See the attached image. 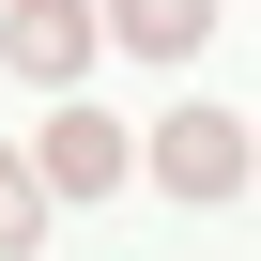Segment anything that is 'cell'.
<instances>
[{
  "instance_id": "cell-4",
  "label": "cell",
  "mask_w": 261,
  "mask_h": 261,
  "mask_svg": "<svg viewBox=\"0 0 261 261\" xmlns=\"http://www.w3.org/2000/svg\"><path fill=\"white\" fill-rule=\"evenodd\" d=\"M92 31H123L139 62H200V31H215V0H108Z\"/></svg>"
},
{
  "instance_id": "cell-5",
  "label": "cell",
  "mask_w": 261,
  "mask_h": 261,
  "mask_svg": "<svg viewBox=\"0 0 261 261\" xmlns=\"http://www.w3.org/2000/svg\"><path fill=\"white\" fill-rule=\"evenodd\" d=\"M46 215H62L46 169H31V154H0V246H46Z\"/></svg>"
},
{
  "instance_id": "cell-2",
  "label": "cell",
  "mask_w": 261,
  "mask_h": 261,
  "mask_svg": "<svg viewBox=\"0 0 261 261\" xmlns=\"http://www.w3.org/2000/svg\"><path fill=\"white\" fill-rule=\"evenodd\" d=\"M31 169H46V200H108L123 169H139V139H123L108 108H77V92H62V123L31 139Z\"/></svg>"
},
{
  "instance_id": "cell-1",
  "label": "cell",
  "mask_w": 261,
  "mask_h": 261,
  "mask_svg": "<svg viewBox=\"0 0 261 261\" xmlns=\"http://www.w3.org/2000/svg\"><path fill=\"white\" fill-rule=\"evenodd\" d=\"M246 169H261L246 154V108H169L154 123V185L169 200H246Z\"/></svg>"
},
{
  "instance_id": "cell-3",
  "label": "cell",
  "mask_w": 261,
  "mask_h": 261,
  "mask_svg": "<svg viewBox=\"0 0 261 261\" xmlns=\"http://www.w3.org/2000/svg\"><path fill=\"white\" fill-rule=\"evenodd\" d=\"M0 62L46 77V92H77V62H92V0H0Z\"/></svg>"
}]
</instances>
